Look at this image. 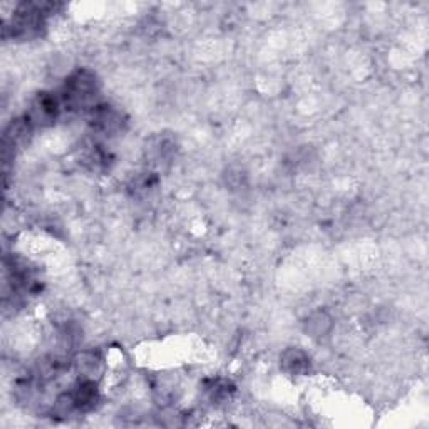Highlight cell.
<instances>
[{"instance_id":"cell-1","label":"cell","mask_w":429,"mask_h":429,"mask_svg":"<svg viewBox=\"0 0 429 429\" xmlns=\"http://www.w3.org/2000/svg\"><path fill=\"white\" fill-rule=\"evenodd\" d=\"M99 93V81L93 71L77 69L67 77L62 88L61 101L66 109L77 111L94 108V101Z\"/></svg>"},{"instance_id":"cell-2","label":"cell","mask_w":429,"mask_h":429,"mask_svg":"<svg viewBox=\"0 0 429 429\" xmlns=\"http://www.w3.org/2000/svg\"><path fill=\"white\" fill-rule=\"evenodd\" d=\"M52 4H21L14 12L11 26L4 27V36L11 31L12 37L16 39H34L39 37L46 27L47 9Z\"/></svg>"},{"instance_id":"cell-3","label":"cell","mask_w":429,"mask_h":429,"mask_svg":"<svg viewBox=\"0 0 429 429\" xmlns=\"http://www.w3.org/2000/svg\"><path fill=\"white\" fill-rule=\"evenodd\" d=\"M62 108L64 106H62L61 96L52 93H39L31 103L26 119L31 123L32 128L51 126V124L57 121Z\"/></svg>"},{"instance_id":"cell-4","label":"cell","mask_w":429,"mask_h":429,"mask_svg":"<svg viewBox=\"0 0 429 429\" xmlns=\"http://www.w3.org/2000/svg\"><path fill=\"white\" fill-rule=\"evenodd\" d=\"M91 121H93L96 131L104 134V136H111V134L118 133L124 123L121 113H118L114 108L106 104L96 106L93 113H91Z\"/></svg>"},{"instance_id":"cell-5","label":"cell","mask_w":429,"mask_h":429,"mask_svg":"<svg viewBox=\"0 0 429 429\" xmlns=\"http://www.w3.org/2000/svg\"><path fill=\"white\" fill-rule=\"evenodd\" d=\"M281 365L288 374L302 375L311 368V359H308V355L301 349H287L286 353L282 354Z\"/></svg>"},{"instance_id":"cell-6","label":"cell","mask_w":429,"mask_h":429,"mask_svg":"<svg viewBox=\"0 0 429 429\" xmlns=\"http://www.w3.org/2000/svg\"><path fill=\"white\" fill-rule=\"evenodd\" d=\"M76 368L79 370L81 378L94 379L103 373V359L99 358V354L96 353H83L77 355Z\"/></svg>"},{"instance_id":"cell-7","label":"cell","mask_w":429,"mask_h":429,"mask_svg":"<svg viewBox=\"0 0 429 429\" xmlns=\"http://www.w3.org/2000/svg\"><path fill=\"white\" fill-rule=\"evenodd\" d=\"M330 317L324 314V312H319V314H314L308 319L307 322V332H311L312 337H322L325 335L330 329Z\"/></svg>"},{"instance_id":"cell-8","label":"cell","mask_w":429,"mask_h":429,"mask_svg":"<svg viewBox=\"0 0 429 429\" xmlns=\"http://www.w3.org/2000/svg\"><path fill=\"white\" fill-rule=\"evenodd\" d=\"M208 393L213 401H223V399L231 396V393H233V385H231L228 380H223V379L211 380Z\"/></svg>"},{"instance_id":"cell-9","label":"cell","mask_w":429,"mask_h":429,"mask_svg":"<svg viewBox=\"0 0 429 429\" xmlns=\"http://www.w3.org/2000/svg\"><path fill=\"white\" fill-rule=\"evenodd\" d=\"M173 148H175V146H173L171 141H168V139L161 138V139H156L153 146L148 148V151L154 154V160H156V161H165V160H168V158H170V154L173 153Z\"/></svg>"}]
</instances>
